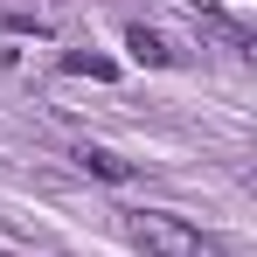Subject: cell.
Returning <instances> with one entry per match:
<instances>
[{
	"instance_id": "1",
	"label": "cell",
	"mask_w": 257,
	"mask_h": 257,
	"mask_svg": "<svg viewBox=\"0 0 257 257\" xmlns=\"http://www.w3.org/2000/svg\"><path fill=\"white\" fill-rule=\"evenodd\" d=\"M125 236L146 257H229L209 229H195V222H181V215H167V209H132L125 215Z\"/></svg>"
},
{
	"instance_id": "3",
	"label": "cell",
	"mask_w": 257,
	"mask_h": 257,
	"mask_svg": "<svg viewBox=\"0 0 257 257\" xmlns=\"http://www.w3.org/2000/svg\"><path fill=\"white\" fill-rule=\"evenodd\" d=\"M77 167L84 174H104V181H125V160H118V153H104V146H77Z\"/></svg>"
},
{
	"instance_id": "2",
	"label": "cell",
	"mask_w": 257,
	"mask_h": 257,
	"mask_svg": "<svg viewBox=\"0 0 257 257\" xmlns=\"http://www.w3.org/2000/svg\"><path fill=\"white\" fill-rule=\"evenodd\" d=\"M125 49L139 63H153V70H174V63H181V49H174L167 35H153V28H125Z\"/></svg>"
}]
</instances>
